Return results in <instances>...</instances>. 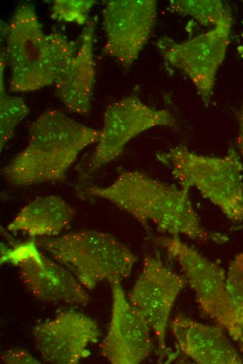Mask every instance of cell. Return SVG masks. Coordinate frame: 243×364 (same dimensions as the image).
Masks as SVG:
<instances>
[{
    "instance_id": "3",
    "label": "cell",
    "mask_w": 243,
    "mask_h": 364,
    "mask_svg": "<svg viewBox=\"0 0 243 364\" xmlns=\"http://www.w3.org/2000/svg\"><path fill=\"white\" fill-rule=\"evenodd\" d=\"M10 89L33 92L54 85L64 74L78 48L59 32L44 33L31 4H20L4 29Z\"/></svg>"
},
{
    "instance_id": "18",
    "label": "cell",
    "mask_w": 243,
    "mask_h": 364,
    "mask_svg": "<svg viewBox=\"0 0 243 364\" xmlns=\"http://www.w3.org/2000/svg\"><path fill=\"white\" fill-rule=\"evenodd\" d=\"M226 290L232 314L230 337L243 351V251L231 260L226 272Z\"/></svg>"
},
{
    "instance_id": "6",
    "label": "cell",
    "mask_w": 243,
    "mask_h": 364,
    "mask_svg": "<svg viewBox=\"0 0 243 364\" xmlns=\"http://www.w3.org/2000/svg\"><path fill=\"white\" fill-rule=\"evenodd\" d=\"M176 119L167 109L148 106L131 95L108 106L94 150L79 165L78 172L87 178L112 162L123 153L126 144L140 134L156 127H173Z\"/></svg>"
},
{
    "instance_id": "15",
    "label": "cell",
    "mask_w": 243,
    "mask_h": 364,
    "mask_svg": "<svg viewBox=\"0 0 243 364\" xmlns=\"http://www.w3.org/2000/svg\"><path fill=\"white\" fill-rule=\"evenodd\" d=\"M96 22V16H94L84 25L76 53L54 85L57 97L73 113L85 115L91 109L95 83L94 38Z\"/></svg>"
},
{
    "instance_id": "19",
    "label": "cell",
    "mask_w": 243,
    "mask_h": 364,
    "mask_svg": "<svg viewBox=\"0 0 243 364\" xmlns=\"http://www.w3.org/2000/svg\"><path fill=\"white\" fill-rule=\"evenodd\" d=\"M172 12L189 16L203 26L214 27L230 11L219 0H172L169 3Z\"/></svg>"
},
{
    "instance_id": "1",
    "label": "cell",
    "mask_w": 243,
    "mask_h": 364,
    "mask_svg": "<svg viewBox=\"0 0 243 364\" xmlns=\"http://www.w3.org/2000/svg\"><path fill=\"white\" fill-rule=\"evenodd\" d=\"M78 195L106 200L143 226L154 225L163 234L187 237L207 243L224 244L228 237L210 232L201 224L189 190L135 170L121 173L110 185H80Z\"/></svg>"
},
{
    "instance_id": "11",
    "label": "cell",
    "mask_w": 243,
    "mask_h": 364,
    "mask_svg": "<svg viewBox=\"0 0 243 364\" xmlns=\"http://www.w3.org/2000/svg\"><path fill=\"white\" fill-rule=\"evenodd\" d=\"M13 256L24 286L35 298L68 304H88L87 290L66 267L40 251L34 241L18 247Z\"/></svg>"
},
{
    "instance_id": "14",
    "label": "cell",
    "mask_w": 243,
    "mask_h": 364,
    "mask_svg": "<svg viewBox=\"0 0 243 364\" xmlns=\"http://www.w3.org/2000/svg\"><path fill=\"white\" fill-rule=\"evenodd\" d=\"M178 350L198 364H241L243 359L219 325L200 323L183 314L169 323Z\"/></svg>"
},
{
    "instance_id": "23",
    "label": "cell",
    "mask_w": 243,
    "mask_h": 364,
    "mask_svg": "<svg viewBox=\"0 0 243 364\" xmlns=\"http://www.w3.org/2000/svg\"><path fill=\"white\" fill-rule=\"evenodd\" d=\"M242 37H243V34H242ZM237 50H238V54H240L241 55V57H243V43L241 46H240L237 48Z\"/></svg>"
},
{
    "instance_id": "9",
    "label": "cell",
    "mask_w": 243,
    "mask_h": 364,
    "mask_svg": "<svg viewBox=\"0 0 243 364\" xmlns=\"http://www.w3.org/2000/svg\"><path fill=\"white\" fill-rule=\"evenodd\" d=\"M184 279L167 267L158 255H145L141 272L127 298L154 333L160 357L167 354L166 334L175 302Z\"/></svg>"
},
{
    "instance_id": "4",
    "label": "cell",
    "mask_w": 243,
    "mask_h": 364,
    "mask_svg": "<svg viewBox=\"0 0 243 364\" xmlns=\"http://www.w3.org/2000/svg\"><path fill=\"white\" fill-rule=\"evenodd\" d=\"M38 248L66 267L88 290L99 283L122 282L138 260L135 254L112 234L80 230L52 237L34 239Z\"/></svg>"
},
{
    "instance_id": "16",
    "label": "cell",
    "mask_w": 243,
    "mask_h": 364,
    "mask_svg": "<svg viewBox=\"0 0 243 364\" xmlns=\"http://www.w3.org/2000/svg\"><path fill=\"white\" fill-rule=\"evenodd\" d=\"M75 214L73 207L61 197L40 196L24 205L6 229L34 239L56 237L70 225Z\"/></svg>"
},
{
    "instance_id": "2",
    "label": "cell",
    "mask_w": 243,
    "mask_h": 364,
    "mask_svg": "<svg viewBox=\"0 0 243 364\" xmlns=\"http://www.w3.org/2000/svg\"><path fill=\"white\" fill-rule=\"evenodd\" d=\"M99 134L60 111H46L33 121L27 145L1 174L17 187L62 181L79 154L97 142Z\"/></svg>"
},
{
    "instance_id": "7",
    "label": "cell",
    "mask_w": 243,
    "mask_h": 364,
    "mask_svg": "<svg viewBox=\"0 0 243 364\" xmlns=\"http://www.w3.org/2000/svg\"><path fill=\"white\" fill-rule=\"evenodd\" d=\"M232 22L229 11L219 24L191 38L177 42L162 36L156 41L165 62L187 76L205 105L212 97L216 74L230 42Z\"/></svg>"
},
{
    "instance_id": "21",
    "label": "cell",
    "mask_w": 243,
    "mask_h": 364,
    "mask_svg": "<svg viewBox=\"0 0 243 364\" xmlns=\"http://www.w3.org/2000/svg\"><path fill=\"white\" fill-rule=\"evenodd\" d=\"M1 363L4 364H38L41 362L24 349L13 348L3 351Z\"/></svg>"
},
{
    "instance_id": "22",
    "label": "cell",
    "mask_w": 243,
    "mask_h": 364,
    "mask_svg": "<svg viewBox=\"0 0 243 364\" xmlns=\"http://www.w3.org/2000/svg\"><path fill=\"white\" fill-rule=\"evenodd\" d=\"M235 115L238 125V134L236 145L237 152L243 163V101L235 111Z\"/></svg>"
},
{
    "instance_id": "12",
    "label": "cell",
    "mask_w": 243,
    "mask_h": 364,
    "mask_svg": "<svg viewBox=\"0 0 243 364\" xmlns=\"http://www.w3.org/2000/svg\"><path fill=\"white\" fill-rule=\"evenodd\" d=\"M111 296L110 320L101 354L112 364L140 363L154 348L152 329L128 301L121 282L111 284Z\"/></svg>"
},
{
    "instance_id": "10",
    "label": "cell",
    "mask_w": 243,
    "mask_h": 364,
    "mask_svg": "<svg viewBox=\"0 0 243 364\" xmlns=\"http://www.w3.org/2000/svg\"><path fill=\"white\" fill-rule=\"evenodd\" d=\"M156 19L155 0H110L103 10V52L129 67L147 43Z\"/></svg>"
},
{
    "instance_id": "17",
    "label": "cell",
    "mask_w": 243,
    "mask_h": 364,
    "mask_svg": "<svg viewBox=\"0 0 243 364\" xmlns=\"http://www.w3.org/2000/svg\"><path fill=\"white\" fill-rule=\"evenodd\" d=\"M6 57L4 50L0 59V150L14 135L18 125L30 113L24 100L17 96L7 94L4 85V69Z\"/></svg>"
},
{
    "instance_id": "20",
    "label": "cell",
    "mask_w": 243,
    "mask_h": 364,
    "mask_svg": "<svg viewBox=\"0 0 243 364\" xmlns=\"http://www.w3.org/2000/svg\"><path fill=\"white\" fill-rule=\"evenodd\" d=\"M96 4L94 0H54L50 18L59 22L85 25L89 20V13Z\"/></svg>"
},
{
    "instance_id": "13",
    "label": "cell",
    "mask_w": 243,
    "mask_h": 364,
    "mask_svg": "<svg viewBox=\"0 0 243 364\" xmlns=\"http://www.w3.org/2000/svg\"><path fill=\"white\" fill-rule=\"evenodd\" d=\"M36 349L46 363L77 364L90 354L101 332L86 314L68 310L36 325L32 330Z\"/></svg>"
},
{
    "instance_id": "5",
    "label": "cell",
    "mask_w": 243,
    "mask_h": 364,
    "mask_svg": "<svg viewBox=\"0 0 243 364\" xmlns=\"http://www.w3.org/2000/svg\"><path fill=\"white\" fill-rule=\"evenodd\" d=\"M179 186L197 190L233 223L243 221V163L236 149L216 157L198 154L183 146L156 153Z\"/></svg>"
},
{
    "instance_id": "8",
    "label": "cell",
    "mask_w": 243,
    "mask_h": 364,
    "mask_svg": "<svg viewBox=\"0 0 243 364\" xmlns=\"http://www.w3.org/2000/svg\"><path fill=\"white\" fill-rule=\"evenodd\" d=\"M150 238L177 262L194 291L200 309L230 336L232 314L226 290V273L216 262L181 240L162 234Z\"/></svg>"
}]
</instances>
